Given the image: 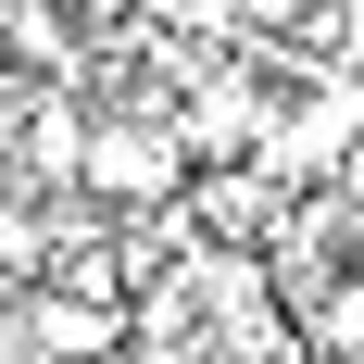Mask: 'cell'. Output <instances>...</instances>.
I'll use <instances>...</instances> for the list:
<instances>
[{
	"instance_id": "6da1fadb",
	"label": "cell",
	"mask_w": 364,
	"mask_h": 364,
	"mask_svg": "<svg viewBox=\"0 0 364 364\" xmlns=\"http://www.w3.org/2000/svg\"><path fill=\"white\" fill-rule=\"evenodd\" d=\"M88 201L101 214H151V201H188V139L176 113H101V139H88Z\"/></svg>"
},
{
	"instance_id": "7a4b0ae2",
	"label": "cell",
	"mask_w": 364,
	"mask_h": 364,
	"mask_svg": "<svg viewBox=\"0 0 364 364\" xmlns=\"http://www.w3.org/2000/svg\"><path fill=\"white\" fill-rule=\"evenodd\" d=\"M126 339H139V301H88V289H50V277L13 301L26 364H126Z\"/></svg>"
},
{
	"instance_id": "3957f363",
	"label": "cell",
	"mask_w": 364,
	"mask_h": 364,
	"mask_svg": "<svg viewBox=\"0 0 364 364\" xmlns=\"http://www.w3.org/2000/svg\"><path fill=\"white\" fill-rule=\"evenodd\" d=\"M88 139H101V113L75 101V88H50V101H26V126H13V151H26V176H88Z\"/></svg>"
},
{
	"instance_id": "277c9868",
	"label": "cell",
	"mask_w": 364,
	"mask_h": 364,
	"mask_svg": "<svg viewBox=\"0 0 364 364\" xmlns=\"http://www.w3.org/2000/svg\"><path fill=\"white\" fill-rule=\"evenodd\" d=\"M50 264H63V214H38V201L0 188V277H50Z\"/></svg>"
},
{
	"instance_id": "5b68a950",
	"label": "cell",
	"mask_w": 364,
	"mask_h": 364,
	"mask_svg": "<svg viewBox=\"0 0 364 364\" xmlns=\"http://www.w3.org/2000/svg\"><path fill=\"white\" fill-rule=\"evenodd\" d=\"M63 13H75V26H139L151 0H63Z\"/></svg>"
},
{
	"instance_id": "8992f818",
	"label": "cell",
	"mask_w": 364,
	"mask_h": 364,
	"mask_svg": "<svg viewBox=\"0 0 364 364\" xmlns=\"http://www.w3.org/2000/svg\"><path fill=\"white\" fill-rule=\"evenodd\" d=\"M352 277H364V226H352Z\"/></svg>"
},
{
	"instance_id": "52a82bcc",
	"label": "cell",
	"mask_w": 364,
	"mask_h": 364,
	"mask_svg": "<svg viewBox=\"0 0 364 364\" xmlns=\"http://www.w3.org/2000/svg\"><path fill=\"white\" fill-rule=\"evenodd\" d=\"M13 364H26V352H13Z\"/></svg>"
}]
</instances>
